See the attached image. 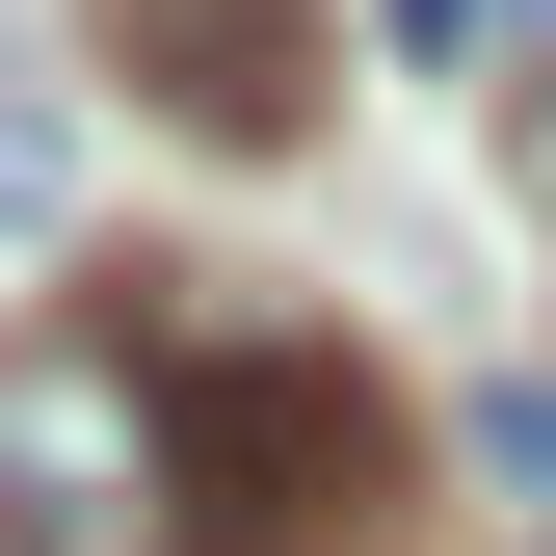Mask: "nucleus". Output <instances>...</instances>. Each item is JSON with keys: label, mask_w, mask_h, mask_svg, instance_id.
<instances>
[{"label": "nucleus", "mask_w": 556, "mask_h": 556, "mask_svg": "<svg viewBox=\"0 0 556 556\" xmlns=\"http://www.w3.org/2000/svg\"><path fill=\"white\" fill-rule=\"evenodd\" d=\"M556 0H397V53H425V80H477V53H530Z\"/></svg>", "instance_id": "5"}, {"label": "nucleus", "mask_w": 556, "mask_h": 556, "mask_svg": "<svg viewBox=\"0 0 556 556\" xmlns=\"http://www.w3.org/2000/svg\"><path fill=\"white\" fill-rule=\"evenodd\" d=\"M451 451L504 477V504H556V397H530V371H477V397H451Z\"/></svg>", "instance_id": "4"}, {"label": "nucleus", "mask_w": 556, "mask_h": 556, "mask_svg": "<svg viewBox=\"0 0 556 556\" xmlns=\"http://www.w3.org/2000/svg\"><path fill=\"white\" fill-rule=\"evenodd\" d=\"M0 556H213V477H186V344L160 292H106L53 318V344H0Z\"/></svg>", "instance_id": "2"}, {"label": "nucleus", "mask_w": 556, "mask_h": 556, "mask_svg": "<svg viewBox=\"0 0 556 556\" xmlns=\"http://www.w3.org/2000/svg\"><path fill=\"white\" fill-rule=\"evenodd\" d=\"M186 344V477H213V556H397L425 504V425H397V371H344L318 318H213L186 265H132Z\"/></svg>", "instance_id": "1"}, {"label": "nucleus", "mask_w": 556, "mask_h": 556, "mask_svg": "<svg viewBox=\"0 0 556 556\" xmlns=\"http://www.w3.org/2000/svg\"><path fill=\"white\" fill-rule=\"evenodd\" d=\"M80 80H132L160 132H213V160H292L344 106V0H80Z\"/></svg>", "instance_id": "3"}]
</instances>
